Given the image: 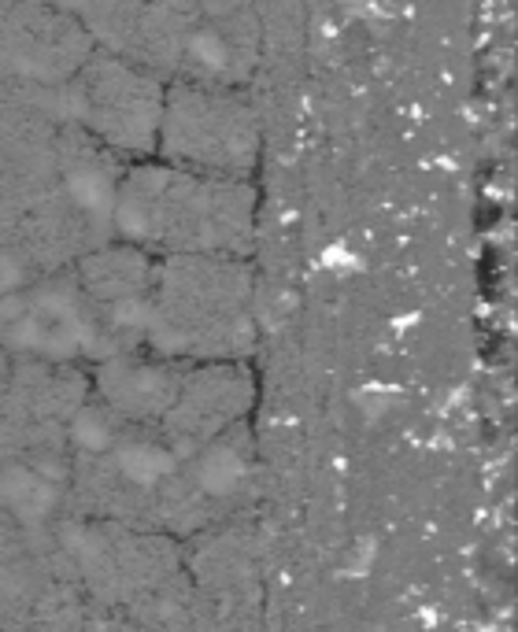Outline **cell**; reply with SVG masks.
Segmentation results:
<instances>
[{"label": "cell", "mask_w": 518, "mask_h": 632, "mask_svg": "<svg viewBox=\"0 0 518 632\" xmlns=\"http://www.w3.org/2000/svg\"><path fill=\"white\" fill-rule=\"evenodd\" d=\"M160 145L185 170L241 181L255 160V122L248 104L219 85H178L163 96Z\"/></svg>", "instance_id": "3957f363"}, {"label": "cell", "mask_w": 518, "mask_h": 632, "mask_svg": "<svg viewBox=\"0 0 518 632\" xmlns=\"http://www.w3.org/2000/svg\"><path fill=\"white\" fill-rule=\"evenodd\" d=\"M115 222L130 244L178 255L241 252L252 226V189L182 167H137L115 189Z\"/></svg>", "instance_id": "6da1fadb"}, {"label": "cell", "mask_w": 518, "mask_h": 632, "mask_svg": "<svg viewBox=\"0 0 518 632\" xmlns=\"http://www.w3.org/2000/svg\"><path fill=\"white\" fill-rule=\"evenodd\" d=\"M182 378L167 359L115 355L100 366V396L108 414H122L130 422H160L175 407Z\"/></svg>", "instance_id": "8992f818"}, {"label": "cell", "mask_w": 518, "mask_h": 632, "mask_svg": "<svg viewBox=\"0 0 518 632\" xmlns=\"http://www.w3.org/2000/svg\"><path fill=\"white\" fill-rule=\"evenodd\" d=\"M248 278L222 255H178L156 266L145 337L160 359H219L248 344Z\"/></svg>", "instance_id": "7a4b0ae2"}, {"label": "cell", "mask_w": 518, "mask_h": 632, "mask_svg": "<svg viewBox=\"0 0 518 632\" xmlns=\"http://www.w3.org/2000/svg\"><path fill=\"white\" fill-rule=\"evenodd\" d=\"M248 378L229 366H208L196 373H185L175 407L163 418L167 444L178 451H200L204 444L219 440L222 429L237 418L248 404Z\"/></svg>", "instance_id": "5b68a950"}, {"label": "cell", "mask_w": 518, "mask_h": 632, "mask_svg": "<svg viewBox=\"0 0 518 632\" xmlns=\"http://www.w3.org/2000/svg\"><path fill=\"white\" fill-rule=\"evenodd\" d=\"M75 115L100 145L119 152H149L160 141L163 89L145 67L111 52H96L78 67L70 85Z\"/></svg>", "instance_id": "277c9868"}]
</instances>
